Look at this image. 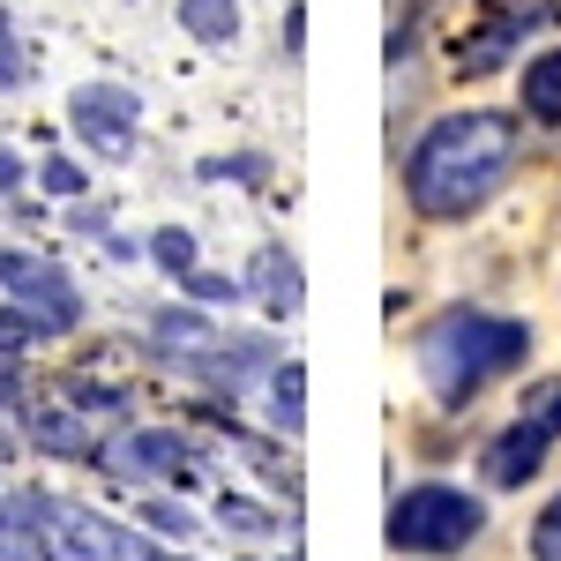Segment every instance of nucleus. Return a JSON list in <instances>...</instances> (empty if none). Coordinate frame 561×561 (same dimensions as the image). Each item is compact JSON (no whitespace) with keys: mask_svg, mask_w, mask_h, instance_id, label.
I'll list each match as a JSON object with an SVG mask.
<instances>
[{"mask_svg":"<svg viewBox=\"0 0 561 561\" xmlns=\"http://www.w3.org/2000/svg\"><path fill=\"white\" fill-rule=\"evenodd\" d=\"M15 187H23V158H15V150H0V195H15Z\"/></svg>","mask_w":561,"mask_h":561,"instance_id":"obj_27","label":"nucleus"},{"mask_svg":"<svg viewBox=\"0 0 561 561\" xmlns=\"http://www.w3.org/2000/svg\"><path fill=\"white\" fill-rule=\"evenodd\" d=\"M524 113L547 121V128H561V45H554V53H539V60L524 68Z\"/></svg>","mask_w":561,"mask_h":561,"instance_id":"obj_12","label":"nucleus"},{"mask_svg":"<svg viewBox=\"0 0 561 561\" xmlns=\"http://www.w3.org/2000/svg\"><path fill=\"white\" fill-rule=\"evenodd\" d=\"M285 561H300V554H285Z\"/></svg>","mask_w":561,"mask_h":561,"instance_id":"obj_30","label":"nucleus"},{"mask_svg":"<svg viewBox=\"0 0 561 561\" xmlns=\"http://www.w3.org/2000/svg\"><path fill=\"white\" fill-rule=\"evenodd\" d=\"M38 337H45L38 314H15V307H0V352H15V359H23V352L38 345Z\"/></svg>","mask_w":561,"mask_h":561,"instance_id":"obj_18","label":"nucleus"},{"mask_svg":"<svg viewBox=\"0 0 561 561\" xmlns=\"http://www.w3.org/2000/svg\"><path fill=\"white\" fill-rule=\"evenodd\" d=\"M158 345L165 352H203V345H217V330L195 307H165V314H158Z\"/></svg>","mask_w":561,"mask_h":561,"instance_id":"obj_15","label":"nucleus"},{"mask_svg":"<svg viewBox=\"0 0 561 561\" xmlns=\"http://www.w3.org/2000/svg\"><path fill=\"white\" fill-rule=\"evenodd\" d=\"M173 561H187V554H173Z\"/></svg>","mask_w":561,"mask_h":561,"instance_id":"obj_31","label":"nucleus"},{"mask_svg":"<svg viewBox=\"0 0 561 561\" xmlns=\"http://www.w3.org/2000/svg\"><path fill=\"white\" fill-rule=\"evenodd\" d=\"M300 397H307V367H300V359H285V367L270 375V412H277V427H285V434L307 427V404H300Z\"/></svg>","mask_w":561,"mask_h":561,"instance_id":"obj_14","label":"nucleus"},{"mask_svg":"<svg viewBox=\"0 0 561 561\" xmlns=\"http://www.w3.org/2000/svg\"><path fill=\"white\" fill-rule=\"evenodd\" d=\"M180 285H187L195 300H240V277H217V270H203V262H195V270H187Z\"/></svg>","mask_w":561,"mask_h":561,"instance_id":"obj_22","label":"nucleus"},{"mask_svg":"<svg viewBox=\"0 0 561 561\" xmlns=\"http://www.w3.org/2000/svg\"><path fill=\"white\" fill-rule=\"evenodd\" d=\"M142 524H150V531H165V539H187V531H195V517H187L180 502H150V510H142Z\"/></svg>","mask_w":561,"mask_h":561,"instance_id":"obj_25","label":"nucleus"},{"mask_svg":"<svg viewBox=\"0 0 561 561\" xmlns=\"http://www.w3.org/2000/svg\"><path fill=\"white\" fill-rule=\"evenodd\" d=\"M68 121L83 135L90 150H105V158H128L135 150V98L121 83H83L68 98Z\"/></svg>","mask_w":561,"mask_h":561,"instance_id":"obj_5","label":"nucleus"},{"mask_svg":"<svg viewBox=\"0 0 561 561\" xmlns=\"http://www.w3.org/2000/svg\"><path fill=\"white\" fill-rule=\"evenodd\" d=\"M524 158V128L510 113H449L412 142V165H404V195L412 210L434 225H457V217L486 210L510 173Z\"/></svg>","mask_w":561,"mask_h":561,"instance_id":"obj_1","label":"nucleus"},{"mask_svg":"<svg viewBox=\"0 0 561 561\" xmlns=\"http://www.w3.org/2000/svg\"><path fill=\"white\" fill-rule=\"evenodd\" d=\"M38 554H45V539H38V531H23V524L0 510V561H38Z\"/></svg>","mask_w":561,"mask_h":561,"instance_id":"obj_20","label":"nucleus"},{"mask_svg":"<svg viewBox=\"0 0 561 561\" xmlns=\"http://www.w3.org/2000/svg\"><path fill=\"white\" fill-rule=\"evenodd\" d=\"M225 442H232V449H240V457H248L262 479H285V457H277L270 442H255V434H225Z\"/></svg>","mask_w":561,"mask_h":561,"instance_id":"obj_23","label":"nucleus"},{"mask_svg":"<svg viewBox=\"0 0 561 561\" xmlns=\"http://www.w3.org/2000/svg\"><path fill=\"white\" fill-rule=\"evenodd\" d=\"M217 517H225V531H240V539H262V531L277 524L262 502H240V494H225V502H217Z\"/></svg>","mask_w":561,"mask_h":561,"instance_id":"obj_17","label":"nucleus"},{"mask_svg":"<svg viewBox=\"0 0 561 561\" xmlns=\"http://www.w3.org/2000/svg\"><path fill=\"white\" fill-rule=\"evenodd\" d=\"M524 352H531V322L457 307V314H442V322L420 330V375H427V389L449 404V412H465L494 375L524 367Z\"/></svg>","mask_w":561,"mask_h":561,"instance_id":"obj_2","label":"nucleus"},{"mask_svg":"<svg viewBox=\"0 0 561 561\" xmlns=\"http://www.w3.org/2000/svg\"><path fill=\"white\" fill-rule=\"evenodd\" d=\"M150 262H158L165 277H187V270H195V232H187V225H158V240H150Z\"/></svg>","mask_w":561,"mask_h":561,"instance_id":"obj_16","label":"nucleus"},{"mask_svg":"<svg viewBox=\"0 0 561 561\" xmlns=\"http://www.w3.org/2000/svg\"><path fill=\"white\" fill-rule=\"evenodd\" d=\"M98 465H113L121 479H180L187 472V442L165 434V427H142V434H128V442H113Z\"/></svg>","mask_w":561,"mask_h":561,"instance_id":"obj_8","label":"nucleus"},{"mask_svg":"<svg viewBox=\"0 0 561 561\" xmlns=\"http://www.w3.org/2000/svg\"><path fill=\"white\" fill-rule=\"evenodd\" d=\"M531 561H561V494L547 502V517L531 524Z\"/></svg>","mask_w":561,"mask_h":561,"instance_id":"obj_21","label":"nucleus"},{"mask_svg":"<svg viewBox=\"0 0 561 561\" xmlns=\"http://www.w3.org/2000/svg\"><path fill=\"white\" fill-rule=\"evenodd\" d=\"M180 31L203 45H225V38H240V8L232 0H180Z\"/></svg>","mask_w":561,"mask_h":561,"instance_id":"obj_13","label":"nucleus"},{"mask_svg":"<svg viewBox=\"0 0 561 561\" xmlns=\"http://www.w3.org/2000/svg\"><path fill=\"white\" fill-rule=\"evenodd\" d=\"M31 442H38L45 457H98V427L83 420V404L76 412H60V404L31 412Z\"/></svg>","mask_w":561,"mask_h":561,"instance_id":"obj_9","label":"nucleus"},{"mask_svg":"<svg viewBox=\"0 0 561 561\" xmlns=\"http://www.w3.org/2000/svg\"><path fill=\"white\" fill-rule=\"evenodd\" d=\"M0 404H15V352H0Z\"/></svg>","mask_w":561,"mask_h":561,"instance_id":"obj_29","label":"nucleus"},{"mask_svg":"<svg viewBox=\"0 0 561 561\" xmlns=\"http://www.w3.org/2000/svg\"><path fill=\"white\" fill-rule=\"evenodd\" d=\"M524 420H539V427L561 442V382H531L524 389Z\"/></svg>","mask_w":561,"mask_h":561,"instance_id":"obj_19","label":"nucleus"},{"mask_svg":"<svg viewBox=\"0 0 561 561\" xmlns=\"http://www.w3.org/2000/svg\"><path fill=\"white\" fill-rule=\"evenodd\" d=\"M486 510H479L472 494H457V486H412V494H397V510H389V547L397 554H457V547H472Z\"/></svg>","mask_w":561,"mask_h":561,"instance_id":"obj_3","label":"nucleus"},{"mask_svg":"<svg viewBox=\"0 0 561 561\" xmlns=\"http://www.w3.org/2000/svg\"><path fill=\"white\" fill-rule=\"evenodd\" d=\"M23 83V45H15V23H8V8H0V90Z\"/></svg>","mask_w":561,"mask_h":561,"instance_id":"obj_24","label":"nucleus"},{"mask_svg":"<svg viewBox=\"0 0 561 561\" xmlns=\"http://www.w3.org/2000/svg\"><path fill=\"white\" fill-rule=\"evenodd\" d=\"M547 442H554V434L539 427V420H524V412H517V427L494 434V442H486V457H479L486 486H524V479L547 465Z\"/></svg>","mask_w":561,"mask_h":561,"instance_id":"obj_7","label":"nucleus"},{"mask_svg":"<svg viewBox=\"0 0 561 561\" xmlns=\"http://www.w3.org/2000/svg\"><path fill=\"white\" fill-rule=\"evenodd\" d=\"M517 38H524V15H486L472 38L457 45V68H465V76H494V68L517 53Z\"/></svg>","mask_w":561,"mask_h":561,"instance_id":"obj_10","label":"nucleus"},{"mask_svg":"<svg viewBox=\"0 0 561 561\" xmlns=\"http://www.w3.org/2000/svg\"><path fill=\"white\" fill-rule=\"evenodd\" d=\"M68 225H76V232H90V240H98V232H105V210H90V203H83V210L68 217Z\"/></svg>","mask_w":561,"mask_h":561,"instance_id":"obj_28","label":"nucleus"},{"mask_svg":"<svg viewBox=\"0 0 561 561\" xmlns=\"http://www.w3.org/2000/svg\"><path fill=\"white\" fill-rule=\"evenodd\" d=\"M248 277H255L248 293H255V300L270 307V314H293V307H300V262L285 255V248H262Z\"/></svg>","mask_w":561,"mask_h":561,"instance_id":"obj_11","label":"nucleus"},{"mask_svg":"<svg viewBox=\"0 0 561 561\" xmlns=\"http://www.w3.org/2000/svg\"><path fill=\"white\" fill-rule=\"evenodd\" d=\"M0 285H8L15 300L31 307L38 322H53V330H76V322H83V300H76V285H68L53 262H38V255H15V248H8V255H0Z\"/></svg>","mask_w":561,"mask_h":561,"instance_id":"obj_4","label":"nucleus"},{"mask_svg":"<svg viewBox=\"0 0 561 561\" xmlns=\"http://www.w3.org/2000/svg\"><path fill=\"white\" fill-rule=\"evenodd\" d=\"M60 554H76V561H165L150 539L121 531L113 517H90V510H60Z\"/></svg>","mask_w":561,"mask_h":561,"instance_id":"obj_6","label":"nucleus"},{"mask_svg":"<svg viewBox=\"0 0 561 561\" xmlns=\"http://www.w3.org/2000/svg\"><path fill=\"white\" fill-rule=\"evenodd\" d=\"M45 195H83V165L76 158H45Z\"/></svg>","mask_w":561,"mask_h":561,"instance_id":"obj_26","label":"nucleus"}]
</instances>
